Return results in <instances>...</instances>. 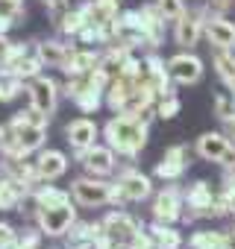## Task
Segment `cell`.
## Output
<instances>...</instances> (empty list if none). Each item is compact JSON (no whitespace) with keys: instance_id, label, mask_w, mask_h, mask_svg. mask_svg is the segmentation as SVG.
I'll return each mask as SVG.
<instances>
[{"instance_id":"1","label":"cell","mask_w":235,"mask_h":249,"mask_svg":"<svg viewBox=\"0 0 235 249\" xmlns=\"http://www.w3.org/2000/svg\"><path fill=\"white\" fill-rule=\"evenodd\" d=\"M103 138L118 156L133 161L147 147V123L141 117H136V114H115V117L106 120Z\"/></svg>"},{"instance_id":"2","label":"cell","mask_w":235,"mask_h":249,"mask_svg":"<svg viewBox=\"0 0 235 249\" xmlns=\"http://www.w3.org/2000/svg\"><path fill=\"white\" fill-rule=\"evenodd\" d=\"M150 196H153V182H150V176H144L136 167L121 170L118 182H112V205L115 208H124L130 202H144Z\"/></svg>"},{"instance_id":"3","label":"cell","mask_w":235,"mask_h":249,"mask_svg":"<svg viewBox=\"0 0 235 249\" xmlns=\"http://www.w3.org/2000/svg\"><path fill=\"white\" fill-rule=\"evenodd\" d=\"M100 223H103L106 249H127L130 240L141 231V223L133 214H127V211H109Z\"/></svg>"},{"instance_id":"4","label":"cell","mask_w":235,"mask_h":249,"mask_svg":"<svg viewBox=\"0 0 235 249\" xmlns=\"http://www.w3.org/2000/svg\"><path fill=\"white\" fill-rule=\"evenodd\" d=\"M71 196L82 208H103L112 205V182L100 176H79L71 182Z\"/></svg>"},{"instance_id":"5","label":"cell","mask_w":235,"mask_h":249,"mask_svg":"<svg viewBox=\"0 0 235 249\" xmlns=\"http://www.w3.org/2000/svg\"><path fill=\"white\" fill-rule=\"evenodd\" d=\"M215 188H212V182H206V179H200V182H194L188 191H185V208H182V223H197V220H206V217H212V205H215Z\"/></svg>"},{"instance_id":"6","label":"cell","mask_w":235,"mask_h":249,"mask_svg":"<svg viewBox=\"0 0 235 249\" xmlns=\"http://www.w3.org/2000/svg\"><path fill=\"white\" fill-rule=\"evenodd\" d=\"M206 18H209V9H206V6L197 9V12H188V9H185V12L174 21V44H179L182 50L197 47L200 38H203V24H206Z\"/></svg>"},{"instance_id":"7","label":"cell","mask_w":235,"mask_h":249,"mask_svg":"<svg viewBox=\"0 0 235 249\" xmlns=\"http://www.w3.org/2000/svg\"><path fill=\"white\" fill-rule=\"evenodd\" d=\"M27 94H30V106H33L36 111H41V114L50 117V114L56 111V106H59V94H62V88H59L56 79L39 73L36 79L27 82Z\"/></svg>"},{"instance_id":"8","label":"cell","mask_w":235,"mask_h":249,"mask_svg":"<svg viewBox=\"0 0 235 249\" xmlns=\"http://www.w3.org/2000/svg\"><path fill=\"white\" fill-rule=\"evenodd\" d=\"M74 220H77L74 202H65L56 208H39V214H36V226L44 231V237H65V231L71 229Z\"/></svg>"},{"instance_id":"9","label":"cell","mask_w":235,"mask_h":249,"mask_svg":"<svg viewBox=\"0 0 235 249\" xmlns=\"http://www.w3.org/2000/svg\"><path fill=\"white\" fill-rule=\"evenodd\" d=\"M77 156V161H82V167H85V173L88 176H109V173H115V167H118V153L109 147V144H94V147H88V150H82V153H74Z\"/></svg>"},{"instance_id":"10","label":"cell","mask_w":235,"mask_h":249,"mask_svg":"<svg viewBox=\"0 0 235 249\" xmlns=\"http://www.w3.org/2000/svg\"><path fill=\"white\" fill-rule=\"evenodd\" d=\"M182 208H185V191H179L174 182L153 196V220L159 223H176L182 217Z\"/></svg>"},{"instance_id":"11","label":"cell","mask_w":235,"mask_h":249,"mask_svg":"<svg viewBox=\"0 0 235 249\" xmlns=\"http://www.w3.org/2000/svg\"><path fill=\"white\" fill-rule=\"evenodd\" d=\"M203 71H206L203 59L194 56L191 50H182V53H176V56L168 59V73H171V79L176 85H194V82H200Z\"/></svg>"},{"instance_id":"12","label":"cell","mask_w":235,"mask_h":249,"mask_svg":"<svg viewBox=\"0 0 235 249\" xmlns=\"http://www.w3.org/2000/svg\"><path fill=\"white\" fill-rule=\"evenodd\" d=\"M203 36L215 50H235V24L226 15H209L203 24Z\"/></svg>"},{"instance_id":"13","label":"cell","mask_w":235,"mask_h":249,"mask_svg":"<svg viewBox=\"0 0 235 249\" xmlns=\"http://www.w3.org/2000/svg\"><path fill=\"white\" fill-rule=\"evenodd\" d=\"M185 170H188V147L185 144H174L162 156V161L156 164V179H162V182H179Z\"/></svg>"},{"instance_id":"14","label":"cell","mask_w":235,"mask_h":249,"mask_svg":"<svg viewBox=\"0 0 235 249\" xmlns=\"http://www.w3.org/2000/svg\"><path fill=\"white\" fill-rule=\"evenodd\" d=\"M97 135H100V126L91 117H77V120H71L68 126H65V138H68V144H71L74 153H82V150L94 147Z\"/></svg>"},{"instance_id":"15","label":"cell","mask_w":235,"mask_h":249,"mask_svg":"<svg viewBox=\"0 0 235 249\" xmlns=\"http://www.w3.org/2000/svg\"><path fill=\"white\" fill-rule=\"evenodd\" d=\"M138 27H141V41H144L147 47L156 50V47L165 41V18H162V12L156 9V3L138 9Z\"/></svg>"},{"instance_id":"16","label":"cell","mask_w":235,"mask_h":249,"mask_svg":"<svg viewBox=\"0 0 235 249\" xmlns=\"http://www.w3.org/2000/svg\"><path fill=\"white\" fill-rule=\"evenodd\" d=\"M33 164H36V173L41 182H56L68 173V156L62 150H39Z\"/></svg>"},{"instance_id":"17","label":"cell","mask_w":235,"mask_h":249,"mask_svg":"<svg viewBox=\"0 0 235 249\" xmlns=\"http://www.w3.org/2000/svg\"><path fill=\"white\" fill-rule=\"evenodd\" d=\"M0 179H15L27 188H39V173H36V164L27 161V159H12V156H3L0 159Z\"/></svg>"},{"instance_id":"18","label":"cell","mask_w":235,"mask_h":249,"mask_svg":"<svg viewBox=\"0 0 235 249\" xmlns=\"http://www.w3.org/2000/svg\"><path fill=\"white\" fill-rule=\"evenodd\" d=\"M36 56H39V62L44 65V68H65V62H68V56L74 53V47L71 44H62V41H56V38H47V41H36Z\"/></svg>"},{"instance_id":"19","label":"cell","mask_w":235,"mask_h":249,"mask_svg":"<svg viewBox=\"0 0 235 249\" xmlns=\"http://www.w3.org/2000/svg\"><path fill=\"white\" fill-rule=\"evenodd\" d=\"M226 132H203L194 144V153L203 159V161H215L220 164V159L226 156Z\"/></svg>"},{"instance_id":"20","label":"cell","mask_w":235,"mask_h":249,"mask_svg":"<svg viewBox=\"0 0 235 249\" xmlns=\"http://www.w3.org/2000/svg\"><path fill=\"white\" fill-rule=\"evenodd\" d=\"M97 62H100V53H97V50H85V47H74V53L68 56V62H65V68H62V73H68V76H79V73H91V71L97 68Z\"/></svg>"},{"instance_id":"21","label":"cell","mask_w":235,"mask_h":249,"mask_svg":"<svg viewBox=\"0 0 235 249\" xmlns=\"http://www.w3.org/2000/svg\"><path fill=\"white\" fill-rule=\"evenodd\" d=\"M147 234L153 237L156 249H182V234L174 229V223H159L153 220L147 226Z\"/></svg>"},{"instance_id":"22","label":"cell","mask_w":235,"mask_h":249,"mask_svg":"<svg viewBox=\"0 0 235 249\" xmlns=\"http://www.w3.org/2000/svg\"><path fill=\"white\" fill-rule=\"evenodd\" d=\"M33 191L15 179H0V211H18V202L24 199V194Z\"/></svg>"},{"instance_id":"23","label":"cell","mask_w":235,"mask_h":249,"mask_svg":"<svg viewBox=\"0 0 235 249\" xmlns=\"http://www.w3.org/2000/svg\"><path fill=\"white\" fill-rule=\"evenodd\" d=\"M33 194L39 199V208H56V205H65V202H74L71 191H62L56 185H47V182H41L39 188H33Z\"/></svg>"},{"instance_id":"24","label":"cell","mask_w":235,"mask_h":249,"mask_svg":"<svg viewBox=\"0 0 235 249\" xmlns=\"http://www.w3.org/2000/svg\"><path fill=\"white\" fill-rule=\"evenodd\" d=\"M226 231H217V229H200L188 237V249H220L226 243Z\"/></svg>"},{"instance_id":"25","label":"cell","mask_w":235,"mask_h":249,"mask_svg":"<svg viewBox=\"0 0 235 249\" xmlns=\"http://www.w3.org/2000/svg\"><path fill=\"white\" fill-rule=\"evenodd\" d=\"M215 71L226 88H235V50H215Z\"/></svg>"},{"instance_id":"26","label":"cell","mask_w":235,"mask_h":249,"mask_svg":"<svg viewBox=\"0 0 235 249\" xmlns=\"http://www.w3.org/2000/svg\"><path fill=\"white\" fill-rule=\"evenodd\" d=\"M56 27L62 30V36H71V38H77L85 27H88V21H85V15H82V9H65L62 12V18L56 21Z\"/></svg>"},{"instance_id":"27","label":"cell","mask_w":235,"mask_h":249,"mask_svg":"<svg viewBox=\"0 0 235 249\" xmlns=\"http://www.w3.org/2000/svg\"><path fill=\"white\" fill-rule=\"evenodd\" d=\"M24 91V79H18L12 71H0V103H12L15 97H21Z\"/></svg>"},{"instance_id":"28","label":"cell","mask_w":235,"mask_h":249,"mask_svg":"<svg viewBox=\"0 0 235 249\" xmlns=\"http://www.w3.org/2000/svg\"><path fill=\"white\" fill-rule=\"evenodd\" d=\"M41 62H39V56H36V50H30L21 62H15V68H12V73L18 76V79H24V82H30V79H36L39 73H41Z\"/></svg>"},{"instance_id":"29","label":"cell","mask_w":235,"mask_h":249,"mask_svg":"<svg viewBox=\"0 0 235 249\" xmlns=\"http://www.w3.org/2000/svg\"><path fill=\"white\" fill-rule=\"evenodd\" d=\"M156 117H162V120H171V117H176L179 111H182V100L176 97V94H165V97H159L156 100Z\"/></svg>"},{"instance_id":"30","label":"cell","mask_w":235,"mask_h":249,"mask_svg":"<svg viewBox=\"0 0 235 249\" xmlns=\"http://www.w3.org/2000/svg\"><path fill=\"white\" fill-rule=\"evenodd\" d=\"M215 114H217L220 120H229V117H235V94H229V91H220V94L215 97Z\"/></svg>"},{"instance_id":"31","label":"cell","mask_w":235,"mask_h":249,"mask_svg":"<svg viewBox=\"0 0 235 249\" xmlns=\"http://www.w3.org/2000/svg\"><path fill=\"white\" fill-rule=\"evenodd\" d=\"M41 240H44V231L39 229V226H30V229H24V231H18V246L21 249H41Z\"/></svg>"},{"instance_id":"32","label":"cell","mask_w":235,"mask_h":249,"mask_svg":"<svg viewBox=\"0 0 235 249\" xmlns=\"http://www.w3.org/2000/svg\"><path fill=\"white\" fill-rule=\"evenodd\" d=\"M156 9L162 12L165 21H176L185 12V3H182V0H156Z\"/></svg>"},{"instance_id":"33","label":"cell","mask_w":235,"mask_h":249,"mask_svg":"<svg viewBox=\"0 0 235 249\" xmlns=\"http://www.w3.org/2000/svg\"><path fill=\"white\" fill-rule=\"evenodd\" d=\"M24 15V0H0V18L3 21H18Z\"/></svg>"},{"instance_id":"34","label":"cell","mask_w":235,"mask_h":249,"mask_svg":"<svg viewBox=\"0 0 235 249\" xmlns=\"http://www.w3.org/2000/svg\"><path fill=\"white\" fill-rule=\"evenodd\" d=\"M18 211H21L24 217L36 220V214H39V199H36V194H33V191H27V194H24V199L18 202Z\"/></svg>"},{"instance_id":"35","label":"cell","mask_w":235,"mask_h":249,"mask_svg":"<svg viewBox=\"0 0 235 249\" xmlns=\"http://www.w3.org/2000/svg\"><path fill=\"white\" fill-rule=\"evenodd\" d=\"M15 240H18V229H15L12 223H3V220H0V249L9 246V243H15Z\"/></svg>"},{"instance_id":"36","label":"cell","mask_w":235,"mask_h":249,"mask_svg":"<svg viewBox=\"0 0 235 249\" xmlns=\"http://www.w3.org/2000/svg\"><path fill=\"white\" fill-rule=\"evenodd\" d=\"M127 249H156V243H153V237L147 234V229H141L133 240H130V246Z\"/></svg>"},{"instance_id":"37","label":"cell","mask_w":235,"mask_h":249,"mask_svg":"<svg viewBox=\"0 0 235 249\" xmlns=\"http://www.w3.org/2000/svg\"><path fill=\"white\" fill-rule=\"evenodd\" d=\"M232 3L235 0H206V9H209V15H226Z\"/></svg>"},{"instance_id":"38","label":"cell","mask_w":235,"mask_h":249,"mask_svg":"<svg viewBox=\"0 0 235 249\" xmlns=\"http://www.w3.org/2000/svg\"><path fill=\"white\" fill-rule=\"evenodd\" d=\"M41 3H44L47 9H65V6H68V0H41Z\"/></svg>"},{"instance_id":"39","label":"cell","mask_w":235,"mask_h":249,"mask_svg":"<svg viewBox=\"0 0 235 249\" xmlns=\"http://www.w3.org/2000/svg\"><path fill=\"white\" fill-rule=\"evenodd\" d=\"M223 126H226V135H235V117L223 120Z\"/></svg>"},{"instance_id":"40","label":"cell","mask_w":235,"mask_h":249,"mask_svg":"<svg viewBox=\"0 0 235 249\" xmlns=\"http://www.w3.org/2000/svg\"><path fill=\"white\" fill-rule=\"evenodd\" d=\"M3 147H6V126H0V156H3Z\"/></svg>"},{"instance_id":"41","label":"cell","mask_w":235,"mask_h":249,"mask_svg":"<svg viewBox=\"0 0 235 249\" xmlns=\"http://www.w3.org/2000/svg\"><path fill=\"white\" fill-rule=\"evenodd\" d=\"M226 144H229V150L235 153V135H226Z\"/></svg>"},{"instance_id":"42","label":"cell","mask_w":235,"mask_h":249,"mask_svg":"<svg viewBox=\"0 0 235 249\" xmlns=\"http://www.w3.org/2000/svg\"><path fill=\"white\" fill-rule=\"evenodd\" d=\"M3 249H21V246H18V243H9V246H3Z\"/></svg>"},{"instance_id":"43","label":"cell","mask_w":235,"mask_h":249,"mask_svg":"<svg viewBox=\"0 0 235 249\" xmlns=\"http://www.w3.org/2000/svg\"><path fill=\"white\" fill-rule=\"evenodd\" d=\"M229 237H232V234H229ZM232 249H235V237H232Z\"/></svg>"},{"instance_id":"44","label":"cell","mask_w":235,"mask_h":249,"mask_svg":"<svg viewBox=\"0 0 235 249\" xmlns=\"http://www.w3.org/2000/svg\"><path fill=\"white\" fill-rule=\"evenodd\" d=\"M232 94H235V88H232Z\"/></svg>"}]
</instances>
